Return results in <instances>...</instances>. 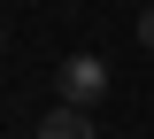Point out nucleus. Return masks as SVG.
Masks as SVG:
<instances>
[{
	"label": "nucleus",
	"instance_id": "obj_1",
	"mask_svg": "<svg viewBox=\"0 0 154 139\" xmlns=\"http://www.w3.org/2000/svg\"><path fill=\"white\" fill-rule=\"evenodd\" d=\"M100 93H108V62H100V54H69V62H62V100L93 108Z\"/></svg>",
	"mask_w": 154,
	"mask_h": 139
},
{
	"label": "nucleus",
	"instance_id": "obj_2",
	"mask_svg": "<svg viewBox=\"0 0 154 139\" xmlns=\"http://www.w3.org/2000/svg\"><path fill=\"white\" fill-rule=\"evenodd\" d=\"M31 139H93V116H85L77 100H62V108H54V116H46V124H38Z\"/></svg>",
	"mask_w": 154,
	"mask_h": 139
},
{
	"label": "nucleus",
	"instance_id": "obj_3",
	"mask_svg": "<svg viewBox=\"0 0 154 139\" xmlns=\"http://www.w3.org/2000/svg\"><path fill=\"white\" fill-rule=\"evenodd\" d=\"M139 46H146V54H154V8H146V16H139Z\"/></svg>",
	"mask_w": 154,
	"mask_h": 139
}]
</instances>
